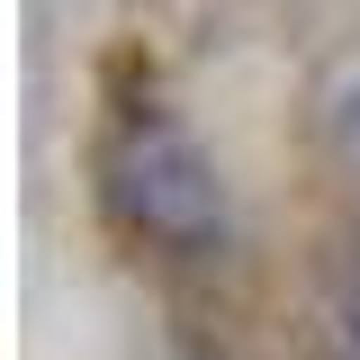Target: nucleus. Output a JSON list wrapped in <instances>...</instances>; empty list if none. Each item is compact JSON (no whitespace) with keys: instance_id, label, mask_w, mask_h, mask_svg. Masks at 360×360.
<instances>
[{"instance_id":"1","label":"nucleus","mask_w":360,"mask_h":360,"mask_svg":"<svg viewBox=\"0 0 360 360\" xmlns=\"http://www.w3.org/2000/svg\"><path fill=\"white\" fill-rule=\"evenodd\" d=\"M108 207L162 243V252H207L225 234V189L217 162L198 153V135L172 127L162 108H135L127 127L108 135Z\"/></svg>"},{"instance_id":"2","label":"nucleus","mask_w":360,"mask_h":360,"mask_svg":"<svg viewBox=\"0 0 360 360\" xmlns=\"http://www.w3.org/2000/svg\"><path fill=\"white\" fill-rule=\"evenodd\" d=\"M333 144H342V162L360 172V82H342V99H333Z\"/></svg>"},{"instance_id":"3","label":"nucleus","mask_w":360,"mask_h":360,"mask_svg":"<svg viewBox=\"0 0 360 360\" xmlns=\"http://www.w3.org/2000/svg\"><path fill=\"white\" fill-rule=\"evenodd\" d=\"M333 288H342V333H352V352H360V243L333 262Z\"/></svg>"}]
</instances>
